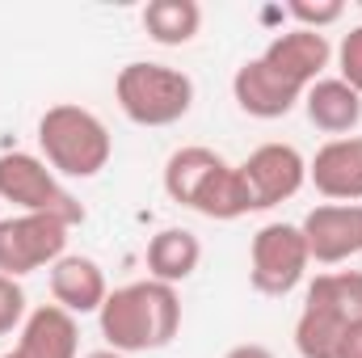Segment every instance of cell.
<instances>
[{
	"label": "cell",
	"instance_id": "6da1fadb",
	"mask_svg": "<svg viewBox=\"0 0 362 358\" xmlns=\"http://www.w3.org/2000/svg\"><path fill=\"white\" fill-rule=\"evenodd\" d=\"M101 337L110 350L118 354H148V350H165L181 329V299L177 287L144 278V282H127L118 291L105 295L101 312H97Z\"/></svg>",
	"mask_w": 362,
	"mask_h": 358
},
{
	"label": "cell",
	"instance_id": "7a4b0ae2",
	"mask_svg": "<svg viewBox=\"0 0 362 358\" xmlns=\"http://www.w3.org/2000/svg\"><path fill=\"white\" fill-rule=\"evenodd\" d=\"M38 148L42 161L55 169V178H97L114 156L110 127L76 101H59L38 118Z\"/></svg>",
	"mask_w": 362,
	"mask_h": 358
},
{
	"label": "cell",
	"instance_id": "3957f363",
	"mask_svg": "<svg viewBox=\"0 0 362 358\" xmlns=\"http://www.w3.org/2000/svg\"><path fill=\"white\" fill-rule=\"evenodd\" d=\"M114 97H118V110L135 127H173L194 105V81L181 68L135 59L118 72Z\"/></svg>",
	"mask_w": 362,
	"mask_h": 358
},
{
	"label": "cell",
	"instance_id": "277c9868",
	"mask_svg": "<svg viewBox=\"0 0 362 358\" xmlns=\"http://www.w3.org/2000/svg\"><path fill=\"white\" fill-rule=\"evenodd\" d=\"M0 198L13 202L21 215H51V219H59L68 228L85 224L81 198L34 152H4L0 156Z\"/></svg>",
	"mask_w": 362,
	"mask_h": 358
},
{
	"label": "cell",
	"instance_id": "5b68a950",
	"mask_svg": "<svg viewBox=\"0 0 362 358\" xmlns=\"http://www.w3.org/2000/svg\"><path fill=\"white\" fill-rule=\"evenodd\" d=\"M308 266H312V258H308V241H303L299 224L257 228V236L249 245V282L257 295H270V299L291 295L303 282Z\"/></svg>",
	"mask_w": 362,
	"mask_h": 358
},
{
	"label": "cell",
	"instance_id": "8992f818",
	"mask_svg": "<svg viewBox=\"0 0 362 358\" xmlns=\"http://www.w3.org/2000/svg\"><path fill=\"white\" fill-rule=\"evenodd\" d=\"M68 224L51 215H8L0 219V274L21 278L34 270H51L68 253Z\"/></svg>",
	"mask_w": 362,
	"mask_h": 358
},
{
	"label": "cell",
	"instance_id": "52a82bcc",
	"mask_svg": "<svg viewBox=\"0 0 362 358\" xmlns=\"http://www.w3.org/2000/svg\"><path fill=\"white\" fill-rule=\"evenodd\" d=\"M253 211H270L278 202L295 198L308 181V161L295 144H262L257 152H249V161L240 165Z\"/></svg>",
	"mask_w": 362,
	"mask_h": 358
},
{
	"label": "cell",
	"instance_id": "ba28073f",
	"mask_svg": "<svg viewBox=\"0 0 362 358\" xmlns=\"http://www.w3.org/2000/svg\"><path fill=\"white\" fill-rule=\"evenodd\" d=\"M308 258L316 266H337L362 253V202H320L299 224Z\"/></svg>",
	"mask_w": 362,
	"mask_h": 358
},
{
	"label": "cell",
	"instance_id": "9c48e42d",
	"mask_svg": "<svg viewBox=\"0 0 362 358\" xmlns=\"http://www.w3.org/2000/svg\"><path fill=\"white\" fill-rule=\"evenodd\" d=\"M232 97L236 105L249 114V118H262V122H274V118H286L299 101H303V89H295L291 81H282L270 64L257 55V59H245L232 76Z\"/></svg>",
	"mask_w": 362,
	"mask_h": 358
},
{
	"label": "cell",
	"instance_id": "30bf717a",
	"mask_svg": "<svg viewBox=\"0 0 362 358\" xmlns=\"http://www.w3.org/2000/svg\"><path fill=\"white\" fill-rule=\"evenodd\" d=\"M262 59L270 64L282 81H291L295 89L308 93L320 76H325V68H329V59H333V47H329L325 34L295 25V30H286V34H274L270 47L262 51Z\"/></svg>",
	"mask_w": 362,
	"mask_h": 358
},
{
	"label": "cell",
	"instance_id": "8fae6325",
	"mask_svg": "<svg viewBox=\"0 0 362 358\" xmlns=\"http://www.w3.org/2000/svg\"><path fill=\"white\" fill-rule=\"evenodd\" d=\"M308 181L329 202H362V135L329 139L308 161Z\"/></svg>",
	"mask_w": 362,
	"mask_h": 358
},
{
	"label": "cell",
	"instance_id": "7c38bea8",
	"mask_svg": "<svg viewBox=\"0 0 362 358\" xmlns=\"http://www.w3.org/2000/svg\"><path fill=\"white\" fill-rule=\"evenodd\" d=\"M0 358H81V329L76 316L59 304H42L25 316L21 337L8 354Z\"/></svg>",
	"mask_w": 362,
	"mask_h": 358
},
{
	"label": "cell",
	"instance_id": "4fadbf2b",
	"mask_svg": "<svg viewBox=\"0 0 362 358\" xmlns=\"http://www.w3.org/2000/svg\"><path fill=\"white\" fill-rule=\"evenodd\" d=\"M110 287H105V270L97 266L85 253H64L55 266H51V299L72 312V316H89L101 312Z\"/></svg>",
	"mask_w": 362,
	"mask_h": 358
},
{
	"label": "cell",
	"instance_id": "5bb4252c",
	"mask_svg": "<svg viewBox=\"0 0 362 358\" xmlns=\"http://www.w3.org/2000/svg\"><path fill=\"white\" fill-rule=\"evenodd\" d=\"M303 110H308V122L333 139H346L362 122V97L341 76H320L303 93Z\"/></svg>",
	"mask_w": 362,
	"mask_h": 358
},
{
	"label": "cell",
	"instance_id": "9a60e30c",
	"mask_svg": "<svg viewBox=\"0 0 362 358\" xmlns=\"http://www.w3.org/2000/svg\"><path fill=\"white\" fill-rule=\"evenodd\" d=\"M223 156L215 148H202V144H189V148H177L169 161H165V194L181 202V207H198V198L206 194V185L223 173Z\"/></svg>",
	"mask_w": 362,
	"mask_h": 358
},
{
	"label": "cell",
	"instance_id": "2e32d148",
	"mask_svg": "<svg viewBox=\"0 0 362 358\" xmlns=\"http://www.w3.org/2000/svg\"><path fill=\"white\" fill-rule=\"evenodd\" d=\"M202 262V241L189 228H160L148 241V278L177 287Z\"/></svg>",
	"mask_w": 362,
	"mask_h": 358
},
{
	"label": "cell",
	"instance_id": "e0dca14e",
	"mask_svg": "<svg viewBox=\"0 0 362 358\" xmlns=\"http://www.w3.org/2000/svg\"><path fill=\"white\" fill-rule=\"evenodd\" d=\"M144 30L160 47H185L202 30V4L198 0H148L144 4Z\"/></svg>",
	"mask_w": 362,
	"mask_h": 358
},
{
	"label": "cell",
	"instance_id": "ac0fdd59",
	"mask_svg": "<svg viewBox=\"0 0 362 358\" xmlns=\"http://www.w3.org/2000/svg\"><path fill=\"white\" fill-rule=\"evenodd\" d=\"M308 308L333 312L341 325H358L362 321V270H337V274H316L308 295Z\"/></svg>",
	"mask_w": 362,
	"mask_h": 358
},
{
	"label": "cell",
	"instance_id": "d6986e66",
	"mask_svg": "<svg viewBox=\"0 0 362 358\" xmlns=\"http://www.w3.org/2000/svg\"><path fill=\"white\" fill-rule=\"evenodd\" d=\"M194 211L206 215V219H219V224H232V219L249 215L253 211V198H249V185H245L240 165H223V173L206 185V194L198 198Z\"/></svg>",
	"mask_w": 362,
	"mask_h": 358
},
{
	"label": "cell",
	"instance_id": "ffe728a7",
	"mask_svg": "<svg viewBox=\"0 0 362 358\" xmlns=\"http://www.w3.org/2000/svg\"><path fill=\"white\" fill-rule=\"evenodd\" d=\"M346 329L350 325H341L333 312H320V308L303 304V312L295 321V350H299V358H337Z\"/></svg>",
	"mask_w": 362,
	"mask_h": 358
},
{
	"label": "cell",
	"instance_id": "44dd1931",
	"mask_svg": "<svg viewBox=\"0 0 362 358\" xmlns=\"http://www.w3.org/2000/svg\"><path fill=\"white\" fill-rule=\"evenodd\" d=\"M286 13L299 21V30H316V34H320L325 25H333V21L346 17V4H341V0H316V4H312V0H291Z\"/></svg>",
	"mask_w": 362,
	"mask_h": 358
},
{
	"label": "cell",
	"instance_id": "7402d4cb",
	"mask_svg": "<svg viewBox=\"0 0 362 358\" xmlns=\"http://www.w3.org/2000/svg\"><path fill=\"white\" fill-rule=\"evenodd\" d=\"M21 325H25V291L17 278L0 274V337H8Z\"/></svg>",
	"mask_w": 362,
	"mask_h": 358
},
{
	"label": "cell",
	"instance_id": "603a6c76",
	"mask_svg": "<svg viewBox=\"0 0 362 358\" xmlns=\"http://www.w3.org/2000/svg\"><path fill=\"white\" fill-rule=\"evenodd\" d=\"M337 72H341V81L362 97V25H354V30L341 38V47H337Z\"/></svg>",
	"mask_w": 362,
	"mask_h": 358
},
{
	"label": "cell",
	"instance_id": "cb8c5ba5",
	"mask_svg": "<svg viewBox=\"0 0 362 358\" xmlns=\"http://www.w3.org/2000/svg\"><path fill=\"white\" fill-rule=\"evenodd\" d=\"M337 358H362V321L346 329V337H341V350H337Z\"/></svg>",
	"mask_w": 362,
	"mask_h": 358
},
{
	"label": "cell",
	"instance_id": "d4e9b609",
	"mask_svg": "<svg viewBox=\"0 0 362 358\" xmlns=\"http://www.w3.org/2000/svg\"><path fill=\"white\" fill-rule=\"evenodd\" d=\"M223 358H274V350L262 346V342H245V346H232Z\"/></svg>",
	"mask_w": 362,
	"mask_h": 358
},
{
	"label": "cell",
	"instance_id": "484cf974",
	"mask_svg": "<svg viewBox=\"0 0 362 358\" xmlns=\"http://www.w3.org/2000/svg\"><path fill=\"white\" fill-rule=\"evenodd\" d=\"M81 358H127V354H118V350L105 346V350H93V354H81Z\"/></svg>",
	"mask_w": 362,
	"mask_h": 358
}]
</instances>
